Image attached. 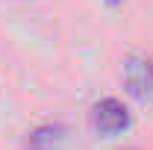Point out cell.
Returning a JSON list of instances; mask_svg holds the SVG:
<instances>
[{
    "mask_svg": "<svg viewBox=\"0 0 153 150\" xmlns=\"http://www.w3.org/2000/svg\"><path fill=\"white\" fill-rule=\"evenodd\" d=\"M103 3H109V6H121L124 0H103Z\"/></svg>",
    "mask_w": 153,
    "mask_h": 150,
    "instance_id": "cell-4",
    "label": "cell"
},
{
    "mask_svg": "<svg viewBox=\"0 0 153 150\" xmlns=\"http://www.w3.org/2000/svg\"><path fill=\"white\" fill-rule=\"evenodd\" d=\"M124 85L127 91L138 100H150L153 97V62L150 59L133 56L124 65Z\"/></svg>",
    "mask_w": 153,
    "mask_h": 150,
    "instance_id": "cell-2",
    "label": "cell"
},
{
    "mask_svg": "<svg viewBox=\"0 0 153 150\" xmlns=\"http://www.w3.org/2000/svg\"><path fill=\"white\" fill-rule=\"evenodd\" d=\"M91 127L103 135H118L130 127V115H127V106L115 97H103L100 103H94L91 109Z\"/></svg>",
    "mask_w": 153,
    "mask_h": 150,
    "instance_id": "cell-1",
    "label": "cell"
},
{
    "mask_svg": "<svg viewBox=\"0 0 153 150\" xmlns=\"http://www.w3.org/2000/svg\"><path fill=\"white\" fill-rule=\"evenodd\" d=\"M68 130L62 124H41L27 135L24 141V150H59V144L65 141Z\"/></svg>",
    "mask_w": 153,
    "mask_h": 150,
    "instance_id": "cell-3",
    "label": "cell"
}]
</instances>
